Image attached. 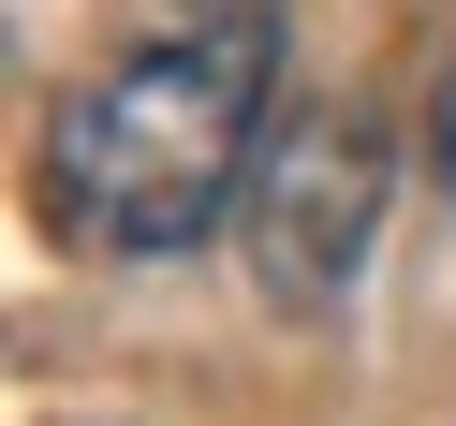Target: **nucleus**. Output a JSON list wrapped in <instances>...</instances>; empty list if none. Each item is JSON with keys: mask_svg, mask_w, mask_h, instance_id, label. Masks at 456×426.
<instances>
[{"mask_svg": "<svg viewBox=\"0 0 456 426\" xmlns=\"http://www.w3.org/2000/svg\"><path fill=\"white\" fill-rule=\"evenodd\" d=\"M265 103H280V30L265 15H191V30L133 44L118 74L45 118V206H60L74 250H118V265H162L207 221L250 206V162H265Z\"/></svg>", "mask_w": 456, "mask_h": 426, "instance_id": "nucleus-1", "label": "nucleus"}, {"mask_svg": "<svg viewBox=\"0 0 456 426\" xmlns=\"http://www.w3.org/2000/svg\"><path fill=\"white\" fill-rule=\"evenodd\" d=\"M383 177H397V148H383V118H354V103H309V118L265 133L250 206H236L265 309H324L338 279L368 265V236H383Z\"/></svg>", "mask_w": 456, "mask_h": 426, "instance_id": "nucleus-2", "label": "nucleus"}, {"mask_svg": "<svg viewBox=\"0 0 456 426\" xmlns=\"http://www.w3.org/2000/svg\"><path fill=\"white\" fill-rule=\"evenodd\" d=\"M427 177L456 191V74H442V103H427Z\"/></svg>", "mask_w": 456, "mask_h": 426, "instance_id": "nucleus-3", "label": "nucleus"}]
</instances>
